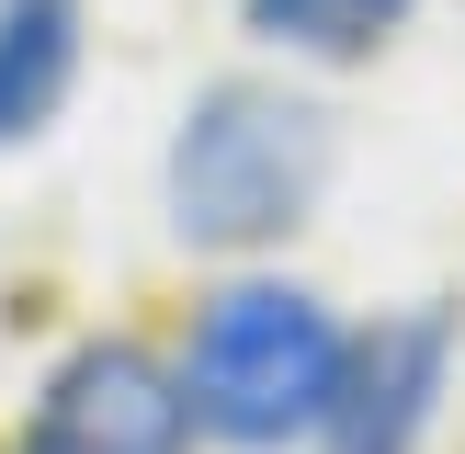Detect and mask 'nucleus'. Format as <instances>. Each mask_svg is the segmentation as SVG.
Segmentation results:
<instances>
[{
    "label": "nucleus",
    "mask_w": 465,
    "mask_h": 454,
    "mask_svg": "<svg viewBox=\"0 0 465 454\" xmlns=\"http://www.w3.org/2000/svg\"><path fill=\"white\" fill-rule=\"evenodd\" d=\"M330 182V114L272 80H216L171 136V227L193 250H272Z\"/></svg>",
    "instance_id": "f257e3e1"
},
{
    "label": "nucleus",
    "mask_w": 465,
    "mask_h": 454,
    "mask_svg": "<svg viewBox=\"0 0 465 454\" xmlns=\"http://www.w3.org/2000/svg\"><path fill=\"white\" fill-rule=\"evenodd\" d=\"M80 80V0H0V148L57 125Z\"/></svg>",
    "instance_id": "39448f33"
},
{
    "label": "nucleus",
    "mask_w": 465,
    "mask_h": 454,
    "mask_svg": "<svg viewBox=\"0 0 465 454\" xmlns=\"http://www.w3.org/2000/svg\"><path fill=\"white\" fill-rule=\"evenodd\" d=\"M341 363H352V330H341L318 295H295V284H227L216 307H204L193 352H182V409H193V431H216V443L272 454V443L330 431Z\"/></svg>",
    "instance_id": "f03ea898"
},
{
    "label": "nucleus",
    "mask_w": 465,
    "mask_h": 454,
    "mask_svg": "<svg viewBox=\"0 0 465 454\" xmlns=\"http://www.w3.org/2000/svg\"><path fill=\"white\" fill-rule=\"evenodd\" d=\"M443 363H454V330L443 318H375L341 363V398H330V431L318 454H420L431 409H443Z\"/></svg>",
    "instance_id": "20e7f679"
},
{
    "label": "nucleus",
    "mask_w": 465,
    "mask_h": 454,
    "mask_svg": "<svg viewBox=\"0 0 465 454\" xmlns=\"http://www.w3.org/2000/svg\"><path fill=\"white\" fill-rule=\"evenodd\" d=\"M409 23V0H250V35L295 45V57H363Z\"/></svg>",
    "instance_id": "423d86ee"
},
{
    "label": "nucleus",
    "mask_w": 465,
    "mask_h": 454,
    "mask_svg": "<svg viewBox=\"0 0 465 454\" xmlns=\"http://www.w3.org/2000/svg\"><path fill=\"white\" fill-rule=\"evenodd\" d=\"M23 454H193V409H182V375L148 363L136 340H91L45 375L35 420H23Z\"/></svg>",
    "instance_id": "7ed1b4c3"
}]
</instances>
